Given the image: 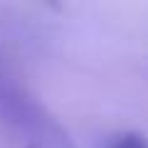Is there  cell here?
<instances>
[{
  "label": "cell",
  "mask_w": 148,
  "mask_h": 148,
  "mask_svg": "<svg viewBox=\"0 0 148 148\" xmlns=\"http://www.w3.org/2000/svg\"><path fill=\"white\" fill-rule=\"evenodd\" d=\"M106 148H148V138L136 131H123V133L111 136Z\"/></svg>",
  "instance_id": "1"
}]
</instances>
